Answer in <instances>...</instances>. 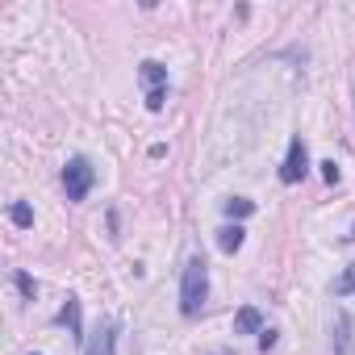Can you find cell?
Segmentation results:
<instances>
[{"instance_id":"cell-4","label":"cell","mask_w":355,"mask_h":355,"mask_svg":"<svg viewBox=\"0 0 355 355\" xmlns=\"http://www.w3.org/2000/svg\"><path fill=\"white\" fill-rule=\"evenodd\" d=\"M305 175H309V150H305V138L293 134L288 155H284V163H280V180H284V184H301Z\"/></svg>"},{"instance_id":"cell-3","label":"cell","mask_w":355,"mask_h":355,"mask_svg":"<svg viewBox=\"0 0 355 355\" xmlns=\"http://www.w3.org/2000/svg\"><path fill=\"white\" fill-rule=\"evenodd\" d=\"M92 184H96L92 163H88L84 155L67 159V167H63V189H67V201H84V197L92 193Z\"/></svg>"},{"instance_id":"cell-11","label":"cell","mask_w":355,"mask_h":355,"mask_svg":"<svg viewBox=\"0 0 355 355\" xmlns=\"http://www.w3.org/2000/svg\"><path fill=\"white\" fill-rule=\"evenodd\" d=\"M338 175H343V171H338V163H334V159H326V163H322V180H326V184H338Z\"/></svg>"},{"instance_id":"cell-12","label":"cell","mask_w":355,"mask_h":355,"mask_svg":"<svg viewBox=\"0 0 355 355\" xmlns=\"http://www.w3.org/2000/svg\"><path fill=\"white\" fill-rule=\"evenodd\" d=\"M17 288H21L26 297H34V293H38V284H34V276H26V272H17Z\"/></svg>"},{"instance_id":"cell-2","label":"cell","mask_w":355,"mask_h":355,"mask_svg":"<svg viewBox=\"0 0 355 355\" xmlns=\"http://www.w3.org/2000/svg\"><path fill=\"white\" fill-rule=\"evenodd\" d=\"M138 84H142V101L150 113H159L167 105V67L155 63V59H142L138 63Z\"/></svg>"},{"instance_id":"cell-8","label":"cell","mask_w":355,"mask_h":355,"mask_svg":"<svg viewBox=\"0 0 355 355\" xmlns=\"http://www.w3.org/2000/svg\"><path fill=\"white\" fill-rule=\"evenodd\" d=\"M59 322H67V326H71V334H76V338H84V334H80V301H76V297H67V305L59 309Z\"/></svg>"},{"instance_id":"cell-13","label":"cell","mask_w":355,"mask_h":355,"mask_svg":"<svg viewBox=\"0 0 355 355\" xmlns=\"http://www.w3.org/2000/svg\"><path fill=\"white\" fill-rule=\"evenodd\" d=\"M338 293H355V263L347 268V276L338 280Z\"/></svg>"},{"instance_id":"cell-10","label":"cell","mask_w":355,"mask_h":355,"mask_svg":"<svg viewBox=\"0 0 355 355\" xmlns=\"http://www.w3.org/2000/svg\"><path fill=\"white\" fill-rule=\"evenodd\" d=\"M9 218H13V226H21V230L34 226V209H30L26 201H13V205H9Z\"/></svg>"},{"instance_id":"cell-9","label":"cell","mask_w":355,"mask_h":355,"mask_svg":"<svg viewBox=\"0 0 355 355\" xmlns=\"http://www.w3.org/2000/svg\"><path fill=\"white\" fill-rule=\"evenodd\" d=\"M255 214V201H247V197H230L226 201V218H251Z\"/></svg>"},{"instance_id":"cell-1","label":"cell","mask_w":355,"mask_h":355,"mask_svg":"<svg viewBox=\"0 0 355 355\" xmlns=\"http://www.w3.org/2000/svg\"><path fill=\"white\" fill-rule=\"evenodd\" d=\"M209 301V263L201 255H193L184 263V280H180V313L184 318H197Z\"/></svg>"},{"instance_id":"cell-5","label":"cell","mask_w":355,"mask_h":355,"mask_svg":"<svg viewBox=\"0 0 355 355\" xmlns=\"http://www.w3.org/2000/svg\"><path fill=\"white\" fill-rule=\"evenodd\" d=\"M84 355H117V326L113 322H101L92 330V338L84 343Z\"/></svg>"},{"instance_id":"cell-14","label":"cell","mask_w":355,"mask_h":355,"mask_svg":"<svg viewBox=\"0 0 355 355\" xmlns=\"http://www.w3.org/2000/svg\"><path fill=\"white\" fill-rule=\"evenodd\" d=\"M259 347L272 351V347H276V330H263V334H259Z\"/></svg>"},{"instance_id":"cell-7","label":"cell","mask_w":355,"mask_h":355,"mask_svg":"<svg viewBox=\"0 0 355 355\" xmlns=\"http://www.w3.org/2000/svg\"><path fill=\"white\" fill-rule=\"evenodd\" d=\"M243 239H247L243 226H222V230H218V247H222L226 255H234V251L243 247Z\"/></svg>"},{"instance_id":"cell-15","label":"cell","mask_w":355,"mask_h":355,"mask_svg":"<svg viewBox=\"0 0 355 355\" xmlns=\"http://www.w3.org/2000/svg\"><path fill=\"white\" fill-rule=\"evenodd\" d=\"M351 239H355V230H351Z\"/></svg>"},{"instance_id":"cell-6","label":"cell","mask_w":355,"mask_h":355,"mask_svg":"<svg viewBox=\"0 0 355 355\" xmlns=\"http://www.w3.org/2000/svg\"><path fill=\"white\" fill-rule=\"evenodd\" d=\"M268 326H263V313L255 309V305H243L239 313H234V334H263Z\"/></svg>"}]
</instances>
